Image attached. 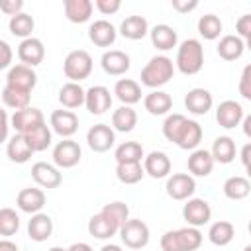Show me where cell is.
<instances>
[{
  "mask_svg": "<svg viewBox=\"0 0 251 251\" xmlns=\"http://www.w3.org/2000/svg\"><path fill=\"white\" fill-rule=\"evenodd\" d=\"M6 84L31 92L35 88V84H37V75H35L33 67H27V65L18 63V65H14V67L8 69V73H6Z\"/></svg>",
  "mask_w": 251,
  "mask_h": 251,
  "instance_id": "cell-12",
  "label": "cell"
},
{
  "mask_svg": "<svg viewBox=\"0 0 251 251\" xmlns=\"http://www.w3.org/2000/svg\"><path fill=\"white\" fill-rule=\"evenodd\" d=\"M200 245H202V233L198 227L192 226L165 231L161 237L163 251H196Z\"/></svg>",
  "mask_w": 251,
  "mask_h": 251,
  "instance_id": "cell-2",
  "label": "cell"
},
{
  "mask_svg": "<svg viewBox=\"0 0 251 251\" xmlns=\"http://www.w3.org/2000/svg\"><path fill=\"white\" fill-rule=\"evenodd\" d=\"M245 171H247V178H249V182H251V165H247Z\"/></svg>",
  "mask_w": 251,
  "mask_h": 251,
  "instance_id": "cell-59",
  "label": "cell"
},
{
  "mask_svg": "<svg viewBox=\"0 0 251 251\" xmlns=\"http://www.w3.org/2000/svg\"><path fill=\"white\" fill-rule=\"evenodd\" d=\"M149 226L143 220H127L120 227L122 243L129 249H143L149 243Z\"/></svg>",
  "mask_w": 251,
  "mask_h": 251,
  "instance_id": "cell-5",
  "label": "cell"
},
{
  "mask_svg": "<svg viewBox=\"0 0 251 251\" xmlns=\"http://www.w3.org/2000/svg\"><path fill=\"white\" fill-rule=\"evenodd\" d=\"M100 212H104L108 218H112L120 227L129 220V206L126 204V202H120V200H116V202H110V204H106Z\"/></svg>",
  "mask_w": 251,
  "mask_h": 251,
  "instance_id": "cell-46",
  "label": "cell"
},
{
  "mask_svg": "<svg viewBox=\"0 0 251 251\" xmlns=\"http://www.w3.org/2000/svg\"><path fill=\"white\" fill-rule=\"evenodd\" d=\"M43 124H45V118H43V112L39 108L29 106V108H24V110H18L12 114V127L16 129V133L25 135Z\"/></svg>",
  "mask_w": 251,
  "mask_h": 251,
  "instance_id": "cell-11",
  "label": "cell"
},
{
  "mask_svg": "<svg viewBox=\"0 0 251 251\" xmlns=\"http://www.w3.org/2000/svg\"><path fill=\"white\" fill-rule=\"evenodd\" d=\"M216 49H218V55L224 61H235V59H239L243 55L245 41L239 35H224Z\"/></svg>",
  "mask_w": 251,
  "mask_h": 251,
  "instance_id": "cell-33",
  "label": "cell"
},
{
  "mask_svg": "<svg viewBox=\"0 0 251 251\" xmlns=\"http://www.w3.org/2000/svg\"><path fill=\"white\" fill-rule=\"evenodd\" d=\"M241 127H243V133H245V137H249V139H251V114L243 118V124H241Z\"/></svg>",
  "mask_w": 251,
  "mask_h": 251,
  "instance_id": "cell-57",
  "label": "cell"
},
{
  "mask_svg": "<svg viewBox=\"0 0 251 251\" xmlns=\"http://www.w3.org/2000/svg\"><path fill=\"white\" fill-rule=\"evenodd\" d=\"M118 231H120V226L112 218H108L104 212H98L88 220V233L96 239H110Z\"/></svg>",
  "mask_w": 251,
  "mask_h": 251,
  "instance_id": "cell-23",
  "label": "cell"
},
{
  "mask_svg": "<svg viewBox=\"0 0 251 251\" xmlns=\"http://www.w3.org/2000/svg\"><path fill=\"white\" fill-rule=\"evenodd\" d=\"M143 169H145V175H149L151 178H169L171 159L163 151H151L143 159Z\"/></svg>",
  "mask_w": 251,
  "mask_h": 251,
  "instance_id": "cell-21",
  "label": "cell"
},
{
  "mask_svg": "<svg viewBox=\"0 0 251 251\" xmlns=\"http://www.w3.org/2000/svg\"><path fill=\"white\" fill-rule=\"evenodd\" d=\"M59 102L67 110L78 108L86 102V90L80 86V82H67L59 90Z\"/></svg>",
  "mask_w": 251,
  "mask_h": 251,
  "instance_id": "cell-29",
  "label": "cell"
},
{
  "mask_svg": "<svg viewBox=\"0 0 251 251\" xmlns=\"http://www.w3.org/2000/svg\"><path fill=\"white\" fill-rule=\"evenodd\" d=\"M94 6L98 8L100 14H104V16H112V14H116V12L122 8V2H120V0H96Z\"/></svg>",
  "mask_w": 251,
  "mask_h": 251,
  "instance_id": "cell-49",
  "label": "cell"
},
{
  "mask_svg": "<svg viewBox=\"0 0 251 251\" xmlns=\"http://www.w3.org/2000/svg\"><path fill=\"white\" fill-rule=\"evenodd\" d=\"M184 122H186V118L182 114H169L165 118V122H163V135H165V139L175 143L178 133H180V127L184 126Z\"/></svg>",
  "mask_w": 251,
  "mask_h": 251,
  "instance_id": "cell-45",
  "label": "cell"
},
{
  "mask_svg": "<svg viewBox=\"0 0 251 251\" xmlns=\"http://www.w3.org/2000/svg\"><path fill=\"white\" fill-rule=\"evenodd\" d=\"M82 149L73 139H63L53 147V163L59 169H73L75 165H78Z\"/></svg>",
  "mask_w": 251,
  "mask_h": 251,
  "instance_id": "cell-6",
  "label": "cell"
},
{
  "mask_svg": "<svg viewBox=\"0 0 251 251\" xmlns=\"http://www.w3.org/2000/svg\"><path fill=\"white\" fill-rule=\"evenodd\" d=\"M243 106L235 100H224L216 108V122L224 129H233L243 124Z\"/></svg>",
  "mask_w": 251,
  "mask_h": 251,
  "instance_id": "cell-10",
  "label": "cell"
},
{
  "mask_svg": "<svg viewBox=\"0 0 251 251\" xmlns=\"http://www.w3.org/2000/svg\"><path fill=\"white\" fill-rule=\"evenodd\" d=\"M202 141V126L194 120H188L184 122V126L180 127V133L175 141V145H178L180 149H186V151H194Z\"/></svg>",
  "mask_w": 251,
  "mask_h": 251,
  "instance_id": "cell-25",
  "label": "cell"
},
{
  "mask_svg": "<svg viewBox=\"0 0 251 251\" xmlns=\"http://www.w3.org/2000/svg\"><path fill=\"white\" fill-rule=\"evenodd\" d=\"M0 251H20V249H18V245H16L14 241H10V239L4 237V239L0 241Z\"/></svg>",
  "mask_w": 251,
  "mask_h": 251,
  "instance_id": "cell-55",
  "label": "cell"
},
{
  "mask_svg": "<svg viewBox=\"0 0 251 251\" xmlns=\"http://www.w3.org/2000/svg\"><path fill=\"white\" fill-rule=\"evenodd\" d=\"M51 233H53V220H51L47 214H43V212L33 214L31 220L27 222V235H29L33 241L41 243V241L49 239Z\"/></svg>",
  "mask_w": 251,
  "mask_h": 251,
  "instance_id": "cell-28",
  "label": "cell"
},
{
  "mask_svg": "<svg viewBox=\"0 0 251 251\" xmlns=\"http://www.w3.org/2000/svg\"><path fill=\"white\" fill-rule=\"evenodd\" d=\"M25 139L29 141V145H31V149H33L35 153H37V151H45V149L51 145V129H49L47 124H43V126L35 127L33 131L25 133Z\"/></svg>",
  "mask_w": 251,
  "mask_h": 251,
  "instance_id": "cell-43",
  "label": "cell"
},
{
  "mask_svg": "<svg viewBox=\"0 0 251 251\" xmlns=\"http://www.w3.org/2000/svg\"><path fill=\"white\" fill-rule=\"evenodd\" d=\"M214 157H212V153L210 151H206V149H194L192 153H190V157H188V171H190V175H194V176H208L210 173H212V169H214Z\"/></svg>",
  "mask_w": 251,
  "mask_h": 251,
  "instance_id": "cell-31",
  "label": "cell"
},
{
  "mask_svg": "<svg viewBox=\"0 0 251 251\" xmlns=\"http://www.w3.org/2000/svg\"><path fill=\"white\" fill-rule=\"evenodd\" d=\"M8 127H10V118H8V112L2 110V141L8 143Z\"/></svg>",
  "mask_w": 251,
  "mask_h": 251,
  "instance_id": "cell-54",
  "label": "cell"
},
{
  "mask_svg": "<svg viewBox=\"0 0 251 251\" xmlns=\"http://www.w3.org/2000/svg\"><path fill=\"white\" fill-rule=\"evenodd\" d=\"M176 69L182 75H196L204 67V47L198 39H184L176 49Z\"/></svg>",
  "mask_w": 251,
  "mask_h": 251,
  "instance_id": "cell-3",
  "label": "cell"
},
{
  "mask_svg": "<svg viewBox=\"0 0 251 251\" xmlns=\"http://www.w3.org/2000/svg\"><path fill=\"white\" fill-rule=\"evenodd\" d=\"M143 106L151 116H165L173 108V98L165 90H151L143 98Z\"/></svg>",
  "mask_w": 251,
  "mask_h": 251,
  "instance_id": "cell-30",
  "label": "cell"
},
{
  "mask_svg": "<svg viewBox=\"0 0 251 251\" xmlns=\"http://www.w3.org/2000/svg\"><path fill=\"white\" fill-rule=\"evenodd\" d=\"M182 218L186 220L188 226L200 227V226H206L210 222L212 208H210V204L204 198H190L182 206Z\"/></svg>",
  "mask_w": 251,
  "mask_h": 251,
  "instance_id": "cell-9",
  "label": "cell"
},
{
  "mask_svg": "<svg viewBox=\"0 0 251 251\" xmlns=\"http://www.w3.org/2000/svg\"><path fill=\"white\" fill-rule=\"evenodd\" d=\"M63 10L69 22L73 24H84L90 20L94 4L90 0H65L63 2Z\"/></svg>",
  "mask_w": 251,
  "mask_h": 251,
  "instance_id": "cell-26",
  "label": "cell"
},
{
  "mask_svg": "<svg viewBox=\"0 0 251 251\" xmlns=\"http://www.w3.org/2000/svg\"><path fill=\"white\" fill-rule=\"evenodd\" d=\"M100 65H102V71L106 75H112V76H122L129 71L131 67V59L127 53L120 51V49H110L102 55L100 59Z\"/></svg>",
  "mask_w": 251,
  "mask_h": 251,
  "instance_id": "cell-14",
  "label": "cell"
},
{
  "mask_svg": "<svg viewBox=\"0 0 251 251\" xmlns=\"http://www.w3.org/2000/svg\"><path fill=\"white\" fill-rule=\"evenodd\" d=\"M16 206L25 214H39L45 206V192L41 188H22L16 196Z\"/></svg>",
  "mask_w": 251,
  "mask_h": 251,
  "instance_id": "cell-19",
  "label": "cell"
},
{
  "mask_svg": "<svg viewBox=\"0 0 251 251\" xmlns=\"http://www.w3.org/2000/svg\"><path fill=\"white\" fill-rule=\"evenodd\" d=\"M184 106L190 114L194 116H204L212 110L214 106V98L210 94V90L206 88H190L184 96Z\"/></svg>",
  "mask_w": 251,
  "mask_h": 251,
  "instance_id": "cell-18",
  "label": "cell"
},
{
  "mask_svg": "<svg viewBox=\"0 0 251 251\" xmlns=\"http://www.w3.org/2000/svg\"><path fill=\"white\" fill-rule=\"evenodd\" d=\"M245 49H249V51H251V37H249V39H245Z\"/></svg>",
  "mask_w": 251,
  "mask_h": 251,
  "instance_id": "cell-60",
  "label": "cell"
},
{
  "mask_svg": "<svg viewBox=\"0 0 251 251\" xmlns=\"http://www.w3.org/2000/svg\"><path fill=\"white\" fill-rule=\"evenodd\" d=\"M45 57V47L43 41L37 37H27L22 39L18 45V59L22 61V65L27 67H37Z\"/></svg>",
  "mask_w": 251,
  "mask_h": 251,
  "instance_id": "cell-15",
  "label": "cell"
},
{
  "mask_svg": "<svg viewBox=\"0 0 251 251\" xmlns=\"http://www.w3.org/2000/svg\"><path fill=\"white\" fill-rule=\"evenodd\" d=\"M116 37H118V31L108 20H96L88 27V39L96 47H110L114 45Z\"/></svg>",
  "mask_w": 251,
  "mask_h": 251,
  "instance_id": "cell-20",
  "label": "cell"
},
{
  "mask_svg": "<svg viewBox=\"0 0 251 251\" xmlns=\"http://www.w3.org/2000/svg\"><path fill=\"white\" fill-rule=\"evenodd\" d=\"M0 53H2V59H0V69H8L10 63H12V47L8 45V41H0Z\"/></svg>",
  "mask_w": 251,
  "mask_h": 251,
  "instance_id": "cell-52",
  "label": "cell"
},
{
  "mask_svg": "<svg viewBox=\"0 0 251 251\" xmlns=\"http://www.w3.org/2000/svg\"><path fill=\"white\" fill-rule=\"evenodd\" d=\"M210 153H212L214 161H218L222 165H227L235 159V141L229 135H220V137L214 139Z\"/></svg>",
  "mask_w": 251,
  "mask_h": 251,
  "instance_id": "cell-35",
  "label": "cell"
},
{
  "mask_svg": "<svg viewBox=\"0 0 251 251\" xmlns=\"http://www.w3.org/2000/svg\"><path fill=\"white\" fill-rule=\"evenodd\" d=\"M49 251H67V249H63V247H57V245H55V247H51Z\"/></svg>",
  "mask_w": 251,
  "mask_h": 251,
  "instance_id": "cell-61",
  "label": "cell"
},
{
  "mask_svg": "<svg viewBox=\"0 0 251 251\" xmlns=\"http://www.w3.org/2000/svg\"><path fill=\"white\" fill-rule=\"evenodd\" d=\"M222 29H224L222 20L216 14H204V16H200V20H198V33L204 39H208V41L218 39L220 33H222Z\"/></svg>",
  "mask_w": 251,
  "mask_h": 251,
  "instance_id": "cell-41",
  "label": "cell"
},
{
  "mask_svg": "<svg viewBox=\"0 0 251 251\" xmlns=\"http://www.w3.org/2000/svg\"><path fill=\"white\" fill-rule=\"evenodd\" d=\"M33 153H35V151L31 149V145H29V141L25 139L24 133H14V135L8 139V143H6V155L10 157L12 163H18V165L27 163Z\"/></svg>",
  "mask_w": 251,
  "mask_h": 251,
  "instance_id": "cell-22",
  "label": "cell"
},
{
  "mask_svg": "<svg viewBox=\"0 0 251 251\" xmlns=\"http://www.w3.org/2000/svg\"><path fill=\"white\" fill-rule=\"evenodd\" d=\"M224 194L229 198V200H243L251 194V182L247 176H229L226 182H224Z\"/></svg>",
  "mask_w": 251,
  "mask_h": 251,
  "instance_id": "cell-38",
  "label": "cell"
},
{
  "mask_svg": "<svg viewBox=\"0 0 251 251\" xmlns=\"http://www.w3.org/2000/svg\"><path fill=\"white\" fill-rule=\"evenodd\" d=\"M31 178L41 188H57L63 182V175L59 173V167L49 165L45 161H39L31 167Z\"/></svg>",
  "mask_w": 251,
  "mask_h": 251,
  "instance_id": "cell-17",
  "label": "cell"
},
{
  "mask_svg": "<svg viewBox=\"0 0 251 251\" xmlns=\"http://www.w3.org/2000/svg\"><path fill=\"white\" fill-rule=\"evenodd\" d=\"M67 251H92V247L84 241H78V243H73L71 247H67Z\"/></svg>",
  "mask_w": 251,
  "mask_h": 251,
  "instance_id": "cell-56",
  "label": "cell"
},
{
  "mask_svg": "<svg viewBox=\"0 0 251 251\" xmlns=\"http://www.w3.org/2000/svg\"><path fill=\"white\" fill-rule=\"evenodd\" d=\"M49 124L51 129L63 139H71V135H75L78 129V118L71 110H55L49 118Z\"/></svg>",
  "mask_w": 251,
  "mask_h": 251,
  "instance_id": "cell-13",
  "label": "cell"
},
{
  "mask_svg": "<svg viewBox=\"0 0 251 251\" xmlns=\"http://www.w3.org/2000/svg\"><path fill=\"white\" fill-rule=\"evenodd\" d=\"M86 143L94 153H106L116 143V133L108 124H96L86 131Z\"/></svg>",
  "mask_w": 251,
  "mask_h": 251,
  "instance_id": "cell-8",
  "label": "cell"
},
{
  "mask_svg": "<svg viewBox=\"0 0 251 251\" xmlns=\"http://www.w3.org/2000/svg\"><path fill=\"white\" fill-rule=\"evenodd\" d=\"M116 163H141V159H145L143 155V147L137 141H124L116 147L114 151Z\"/></svg>",
  "mask_w": 251,
  "mask_h": 251,
  "instance_id": "cell-39",
  "label": "cell"
},
{
  "mask_svg": "<svg viewBox=\"0 0 251 251\" xmlns=\"http://www.w3.org/2000/svg\"><path fill=\"white\" fill-rule=\"evenodd\" d=\"M0 10L4 12V14H8V16H18V14H22V10H24V2L22 0H6V2H2L0 4Z\"/></svg>",
  "mask_w": 251,
  "mask_h": 251,
  "instance_id": "cell-50",
  "label": "cell"
},
{
  "mask_svg": "<svg viewBox=\"0 0 251 251\" xmlns=\"http://www.w3.org/2000/svg\"><path fill=\"white\" fill-rule=\"evenodd\" d=\"M8 27H10V33H12V35L22 37V39H27V37H33L31 31H33V27H35V22H33V18H31L29 14L22 12V14L14 16V18H10Z\"/></svg>",
  "mask_w": 251,
  "mask_h": 251,
  "instance_id": "cell-40",
  "label": "cell"
},
{
  "mask_svg": "<svg viewBox=\"0 0 251 251\" xmlns=\"http://www.w3.org/2000/svg\"><path fill=\"white\" fill-rule=\"evenodd\" d=\"M149 37H151V43L155 49L159 51H169L173 47H176L178 43V35H176V29L167 25V24H157L151 27L149 31Z\"/></svg>",
  "mask_w": 251,
  "mask_h": 251,
  "instance_id": "cell-24",
  "label": "cell"
},
{
  "mask_svg": "<svg viewBox=\"0 0 251 251\" xmlns=\"http://www.w3.org/2000/svg\"><path fill=\"white\" fill-rule=\"evenodd\" d=\"M173 4V10H176L178 14H188V12H192V10H196L198 8V2L196 0H173L171 2Z\"/></svg>",
  "mask_w": 251,
  "mask_h": 251,
  "instance_id": "cell-51",
  "label": "cell"
},
{
  "mask_svg": "<svg viewBox=\"0 0 251 251\" xmlns=\"http://www.w3.org/2000/svg\"><path fill=\"white\" fill-rule=\"evenodd\" d=\"M20 229V216L16 214V210L12 208H2L0 210V235H4L6 239L10 235H14Z\"/></svg>",
  "mask_w": 251,
  "mask_h": 251,
  "instance_id": "cell-44",
  "label": "cell"
},
{
  "mask_svg": "<svg viewBox=\"0 0 251 251\" xmlns=\"http://www.w3.org/2000/svg\"><path fill=\"white\" fill-rule=\"evenodd\" d=\"M173 75H175L173 59H169L167 55H155L141 69V84L159 90V86H165L173 78Z\"/></svg>",
  "mask_w": 251,
  "mask_h": 251,
  "instance_id": "cell-1",
  "label": "cell"
},
{
  "mask_svg": "<svg viewBox=\"0 0 251 251\" xmlns=\"http://www.w3.org/2000/svg\"><path fill=\"white\" fill-rule=\"evenodd\" d=\"M239 157H241V163H243L245 167H247V165H251V143H245V145L241 147Z\"/></svg>",
  "mask_w": 251,
  "mask_h": 251,
  "instance_id": "cell-53",
  "label": "cell"
},
{
  "mask_svg": "<svg viewBox=\"0 0 251 251\" xmlns=\"http://www.w3.org/2000/svg\"><path fill=\"white\" fill-rule=\"evenodd\" d=\"M145 175L141 163H120L116 165V176L124 184H137Z\"/></svg>",
  "mask_w": 251,
  "mask_h": 251,
  "instance_id": "cell-42",
  "label": "cell"
},
{
  "mask_svg": "<svg viewBox=\"0 0 251 251\" xmlns=\"http://www.w3.org/2000/svg\"><path fill=\"white\" fill-rule=\"evenodd\" d=\"M233 235H235V227H233V224L227 222V220L214 222V224L210 226V229H208V239H210V243H214V245H218V247H226L227 243H231Z\"/></svg>",
  "mask_w": 251,
  "mask_h": 251,
  "instance_id": "cell-36",
  "label": "cell"
},
{
  "mask_svg": "<svg viewBox=\"0 0 251 251\" xmlns=\"http://www.w3.org/2000/svg\"><path fill=\"white\" fill-rule=\"evenodd\" d=\"M137 126V114L131 106H120L118 110H114L112 114V127L116 131L127 133Z\"/></svg>",
  "mask_w": 251,
  "mask_h": 251,
  "instance_id": "cell-37",
  "label": "cell"
},
{
  "mask_svg": "<svg viewBox=\"0 0 251 251\" xmlns=\"http://www.w3.org/2000/svg\"><path fill=\"white\" fill-rule=\"evenodd\" d=\"M165 188L173 200H190V196L196 192V180L188 173H175L167 178Z\"/></svg>",
  "mask_w": 251,
  "mask_h": 251,
  "instance_id": "cell-7",
  "label": "cell"
},
{
  "mask_svg": "<svg viewBox=\"0 0 251 251\" xmlns=\"http://www.w3.org/2000/svg\"><path fill=\"white\" fill-rule=\"evenodd\" d=\"M243 251H251V245H247V247H243Z\"/></svg>",
  "mask_w": 251,
  "mask_h": 251,
  "instance_id": "cell-63",
  "label": "cell"
},
{
  "mask_svg": "<svg viewBox=\"0 0 251 251\" xmlns=\"http://www.w3.org/2000/svg\"><path fill=\"white\" fill-rule=\"evenodd\" d=\"M29 98H31V92H27V90H22V88H16L10 84H4V88H2V102L6 108H12L14 112L29 108Z\"/></svg>",
  "mask_w": 251,
  "mask_h": 251,
  "instance_id": "cell-34",
  "label": "cell"
},
{
  "mask_svg": "<svg viewBox=\"0 0 251 251\" xmlns=\"http://www.w3.org/2000/svg\"><path fill=\"white\" fill-rule=\"evenodd\" d=\"M114 94L122 102V106H131L141 100V86L133 78H120L114 84Z\"/></svg>",
  "mask_w": 251,
  "mask_h": 251,
  "instance_id": "cell-27",
  "label": "cell"
},
{
  "mask_svg": "<svg viewBox=\"0 0 251 251\" xmlns=\"http://www.w3.org/2000/svg\"><path fill=\"white\" fill-rule=\"evenodd\" d=\"M237 88H239V94H241L245 100H249V102H251V63L243 67Z\"/></svg>",
  "mask_w": 251,
  "mask_h": 251,
  "instance_id": "cell-47",
  "label": "cell"
},
{
  "mask_svg": "<svg viewBox=\"0 0 251 251\" xmlns=\"http://www.w3.org/2000/svg\"><path fill=\"white\" fill-rule=\"evenodd\" d=\"M100 251H122V247L116 245V243H108V245H104Z\"/></svg>",
  "mask_w": 251,
  "mask_h": 251,
  "instance_id": "cell-58",
  "label": "cell"
},
{
  "mask_svg": "<svg viewBox=\"0 0 251 251\" xmlns=\"http://www.w3.org/2000/svg\"><path fill=\"white\" fill-rule=\"evenodd\" d=\"M63 73L69 78V82H80L90 76L92 73V57L84 49H75L65 57Z\"/></svg>",
  "mask_w": 251,
  "mask_h": 251,
  "instance_id": "cell-4",
  "label": "cell"
},
{
  "mask_svg": "<svg viewBox=\"0 0 251 251\" xmlns=\"http://www.w3.org/2000/svg\"><path fill=\"white\" fill-rule=\"evenodd\" d=\"M86 110L94 116H100L104 112H108L112 108V94L106 86L102 84H96V86H90L86 90V102H84Z\"/></svg>",
  "mask_w": 251,
  "mask_h": 251,
  "instance_id": "cell-16",
  "label": "cell"
},
{
  "mask_svg": "<svg viewBox=\"0 0 251 251\" xmlns=\"http://www.w3.org/2000/svg\"><path fill=\"white\" fill-rule=\"evenodd\" d=\"M235 31L241 39H249L251 37V14H243L237 18L235 22Z\"/></svg>",
  "mask_w": 251,
  "mask_h": 251,
  "instance_id": "cell-48",
  "label": "cell"
},
{
  "mask_svg": "<svg viewBox=\"0 0 251 251\" xmlns=\"http://www.w3.org/2000/svg\"><path fill=\"white\" fill-rule=\"evenodd\" d=\"M247 231H249V235H251V220H249V224H247Z\"/></svg>",
  "mask_w": 251,
  "mask_h": 251,
  "instance_id": "cell-62",
  "label": "cell"
},
{
  "mask_svg": "<svg viewBox=\"0 0 251 251\" xmlns=\"http://www.w3.org/2000/svg\"><path fill=\"white\" fill-rule=\"evenodd\" d=\"M149 24L143 16H127L122 24H120V33L126 37V39H131V41H137V39H143L147 33H149Z\"/></svg>",
  "mask_w": 251,
  "mask_h": 251,
  "instance_id": "cell-32",
  "label": "cell"
}]
</instances>
